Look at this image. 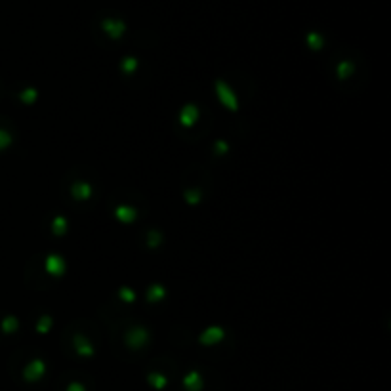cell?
Returning <instances> with one entry per match:
<instances>
[{
    "label": "cell",
    "mask_w": 391,
    "mask_h": 391,
    "mask_svg": "<svg viewBox=\"0 0 391 391\" xmlns=\"http://www.w3.org/2000/svg\"><path fill=\"white\" fill-rule=\"evenodd\" d=\"M216 94H218L220 103L225 107V109H229V111H239V99H237L235 92H233L231 86H229L227 82L218 80V82H216Z\"/></svg>",
    "instance_id": "6da1fadb"
},
{
    "label": "cell",
    "mask_w": 391,
    "mask_h": 391,
    "mask_svg": "<svg viewBox=\"0 0 391 391\" xmlns=\"http://www.w3.org/2000/svg\"><path fill=\"white\" fill-rule=\"evenodd\" d=\"M101 29H103V33H105L109 38L117 40V38H121V36L126 33V23L122 21V19L107 18L101 21Z\"/></svg>",
    "instance_id": "7a4b0ae2"
},
{
    "label": "cell",
    "mask_w": 391,
    "mask_h": 391,
    "mask_svg": "<svg viewBox=\"0 0 391 391\" xmlns=\"http://www.w3.org/2000/svg\"><path fill=\"white\" fill-rule=\"evenodd\" d=\"M44 267H46V273H48V275H52V277H61V275L65 273V269H67V264H65V260H63L59 254H50V256L46 258V262H44Z\"/></svg>",
    "instance_id": "3957f363"
},
{
    "label": "cell",
    "mask_w": 391,
    "mask_h": 391,
    "mask_svg": "<svg viewBox=\"0 0 391 391\" xmlns=\"http://www.w3.org/2000/svg\"><path fill=\"white\" fill-rule=\"evenodd\" d=\"M198 107L193 105V103H187V105L181 107V111H179V124L183 126V128H191V126L196 124V121H198Z\"/></svg>",
    "instance_id": "277c9868"
},
{
    "label": "cell",
    "mask_w": 391,
    "mask_h": 391,
    "mask_svg": "<svg viewBox=\"0 0 391 391\" xmlns=\"http://www.w3.org/2000/svg\"><path fill=\"white\" fill-rule=\"evenodd\" d=\"M147 340H149V332H147L143 326H134V328H130L128 334H126V343H128L130 347H142Z\"/></svg>",
    "instance_id": "5b68a950"
},
{
    "label": "cell",
    "mask_w": 391,
    "mask_h": 391,
    "mask_svg": "<svg viewBox=\"0 0 391 391\" xmlns=\"http://www.w3.org/2000/svg\"><path fill=\"white\" fill-rule=\"evenodd\" d=\"M225 336V332H223V328L221 326H208L202 334H200V343H204V345H214V343H218V342H221Z\"/></svg>",
    "instance_id": "8992f818"
},
{
    "label": "cell",
    "mask_w": 391,
    "mask_h": 391,
    "mask_svg": "<svg viewBox=\"0 0 391 391\" xmlns=\"http://www.w3.org/2000/svg\"><path fill=\"white\" fill-rule=\"evenodd\" d=\"M115 218L121 221V223H132L136 218H138V210L130 204H119L115 208Z\"/></svg>",
    "instance_id": "52a82bcc"
},
{
    "label": "cell",
    "mask_w": 391,
    "mask_h": 391,
    "mask_svg": "<svg viewBox=\"0 0 391 391\" xmlns=\"http://www.w3.org/2000/svg\"><path fill=\"white\" fill-rule=\"evenodd\" d=\"M44 368H46V365H44V361H40V359H35V361H31L29 365H27V368H25V378L29 380V382H36L42 374H44Z\"/></svg>",
    "instance_id": "ba28073f"
},
{
    "label": "cell",
    "mask_w": 391,
    "mask_h": 391,
    "mask_svg": "<svg viewBox=\"0 0 391 391\" xmlns=\"http://www.w3.org/2000/svg\"><path fill=\"white\" fill-rule=\"evenodd\" d=\"M71 193L76 200H88L92 196V185L86 181H76V183H73Z\"/></svg>",
    "instance_id": "9c48e42d"
},
{
    "label": "cell",
    "mask_w": 391,
    "mask_h": 391,
    "mask_svg": "<svg viewBox=\"0 0 391 391\" xmlns=\"http://www.w3.org/2000/svg\"><path fill=\"white\" fill-rule=\"evenodd\" d=\"M74 349H76L78 355H82V357L94 355V345L90 343V340H86L84 336H80V334L74 336Z\"/></svg>",
    "instance_id": "30bf717a"
},
{
    "label": "cell",
    "mask_w": 391,
    "mask_h": 391,
    "mask_svg": "<svg viewBox=\"0 0 391 391\" xmlns=\"http://www.w3.org/2000/svg\"><path fill=\"white\" fill-rule=\"evenodd\" d=\"M164 296H166V290H164V286L162 285H151L147 288V300L151 303L160 302Z\"/></svg>",
    "instance_id": "8fae6325"
},
{
    "label": "cell",
    "mask_w": 391,
    "mask_h": 391,
    "mask_svg": "<svg viewBox=\"0 0 391 391\" xmlns=\"http://www.w3.org/2000/svg\"><path fill=\"white\" fill-rule=\"evenodd\" d=\"M353 71H355V67H353V63L351 61H342V63H338V67H336V73H338V78H349L351 74H353Z\"/></svg>",
    "instance_id": "7c38bea8"
},
{
    "label": "cell",
    "mask_w": 391,
    "mask_h": 391,
    "mask_svg": "<svg viewBox=\"0 0 391 391\" xmlns=\"http://www.w3.org/2000/svg\"><path fill=\"white\" fill-rule=\"evenodd\" d=\"M67 231V220L63 216H55L52 220V233L53 235H65Z\"/></svg>",
    "instance_id": "4fadbf2b"
},
{
    "label": "cell",
    "mask_w": 391,
    "mask_h": 391,
    "mask_svg": "<svg viewBox=\"0 0 391 391\" xmlns=\"http://www.w3.org/2000/svg\"><path fill=\"white\" fill-rule=\"evenodd\" d=\"M183 384H185V388L191 391H196L200 388V376L198 372H189L185 376V380H183Z\"/></svg>",
    "instance_id": "5bb4252c"
},
{
    "label": "cell",
    "mask_w": 391,
    "mask_h": 391,
    "mask_svg": "<svg viewBox=\"0 0 391 391\" xmlns=\"http://www.w3.org/2000/svg\"><path fill=\"white\" fill-rule=\"evenodd\" d=\"M52 324H53V320L50 315H42V317L38 319V322H36V332H38V334H46V332L52 328Z\"/></svg>",
    "instance_id": "9a60e30c"
},
{
    "label": "cell",
    "mask_w": 391,
    "mask_h": 391,
    "mask_svg": "<svg viewBox=\"0 0 391 391\" xmlns=\"http://www.w3.org/2000/svg\"><path fill=\"white\" fill-rule=\"evenodd\" d=\"M322 44H324V40H322V36H320L319 33H309V35H307V46H309L311 50H320Z\"/></svg>",
    "instance_id": "2e32d148"
},
{
    "label": "cell",
    "mask_w": 391,
    "mask_h": 391,
    "mask_svg": "<svg viewBox=\"0 0 391 391\" xmlns=\"http://www.w3.org/2000/svg\"><path fill=\"white\" fill-rule=\"evenodd\" d=\"M121 69L126 73V74H132V73L138 69V59L136 57H124L121 61Z\"/></svg>",
    "instance_id": "e0dca14e"
},
{
    "label": "cell",
    "mask_w": 391,
    "mask_h": 391,
    "mask_svg": "<svg viewBox=\"0 0 391 391\" xmlns=\"http://www.w3.org/2000/svg\"><path fill=\"white\" fill-rule=\"evenodd\" d=\"M36 98H38V92L35 88H25L21 92V101L23 103H27V105H31V103H35Z\"/></svg>",
    "instance_id": "ac0fdd59"
},
{
    "label": "cell",
    "mask_w": 391,
    "mask_h": 391,
    "mask_svg": "<svg viewBox=\"0 0 391 391\" xmlns=\"http://www.w3.org/2000/svg\"><path fill=\"white\" fill-rule=\"evenodd\" d=\"M119 298L126 303H134V300H136V292H134L132 288H128V286H122V288L119 290Z\"/></svg>",
    "instance_id": "d6986e66"
},
{
    "label": "cell",
    "mask_w": 391,
    "mask_h": 391,
    "mask_svg": "<svg viewBox=\"0 0 391 391\" xmlns=\"http://www.w3.org/2000/svg\"><path fill=\"white\" fill-rule=\"evenodd\" d=\"M160 243H162V235H160L159 231H151V233H149V237H147V246L155 248V246H159Z\"/></svg>",
    "instance_id": "ffe728a7"
},
{
    "label": "cell",
    "mask_w": 391,
    "mask_h": 391,
    "mask_svg": "<svg viewBox=\"0 0 391 391\" xmlns=\"http://www.w3.org/2000/svg\"><path fill=\"white\" fill-rule=\"evenodd\" d=\"M2 328H4V332H14L16 328H18V319L16 317H6L4 322H2Z\"/></svg>",
    "instance_id": "44dd1931"
},
{
    "label": "cell",
    "mask_w": 391,
    "mask_h": 391,
    "mask_svg": "<svg viewBox=\"0 0 391 391\" xmlns=\"http://www.w3.org/2000/svg\"><path fill=\"white\" fill-rule=\"evenodd\" d=\"M185 200H187L189 204L200 202V191H198V189H189V191H185Z\"/></svg>",
    "instance_id": "7402d4cb"
},
{
    "label": "cell",
    "mask_w": 391,
    "mask_h": 391,
    "mask_svg": "<svg viewBox=\"0 0 391 391\" xmlns=\"http://www.w3.org/2000/svg\"><path fill=\"white\" fill-rule=\"evenodd\" d=\"M149 382H151L155 388H162V386L166 384V378H164L162 374H151V376H149Z\"/></svg>",
    "instance_id": "603a6c76"
},
{
    "label": "cell",
    "mask_w": 391,
    "mask_h": 391,
    "mask_svg": "<svg viewBox=\"0 0 391 391\" xmlns=\"http://www.w3.org/2000/svg\"><path fill=\"white\" fill-rule=\"evenodd\" d=\"M10 143H12V136H10L8 132L0 130V149H6Z\"/></svg>",
    "instance_id": "cb8c5ba5"
},
{
    "label": "cell",
    "mask_w": 391,
    "mask_h": 391,
    "mask_svg": "<svg viewBox=\"0 0 391 391\" xmlns=\"http://www.w3.org/2000/svg\"><path fill=\"white\" fill-rule=\"evenodd\" d=\"M227 151H229V145H227V143L221 142V140L216 142V153H218V155H225Z\"/></svg>",
    "instance_id": "d4e9b609"
},
{
    "label": "cell",
    "mask_w": 391,
    "mask_h": 391,
    "mask_svg": "<svg viewBox=\"0 0 391 391\" xmlns=\"http://www.w3.org/2000/svg\"><path fill=\"white\" fill-rule=\"evenodd\" d=\"M69 391H82V388L78 384H73V386H69Z\"/></svg>",
    "instance_id": "484cf974"
}]
</instances>
